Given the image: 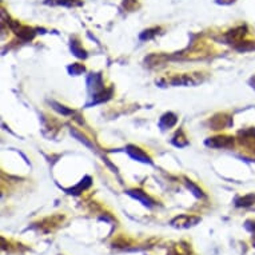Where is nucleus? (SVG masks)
Here are the masks:
<instances>
[{
  "label": "nucleus",
  "instance_id": "f257e3e1",
  "mask_svg": "<svg viewBox=\"0 0 255 255\" xmlns=\"http://www.w3.org/2000/svg\"><path fill=\"white\" fill-rule=\"evenodd\" d=\"M47 4H54V5H67V7H78L82 5L80 0H46Z\"/></svg>",
  "mask_w": 255,
  "mask_h": 255
},
{
  "label": "nucleus",
  "instance_id": "f03ea898",
  "mask_svg": "<svg viewBox=\"0 0 255 255\" xmlns=\"http://www.w3.org/2000/svg\"><path fill=\"white\" fill-rule=\"evenodd\" d=\"M233 143L231 138H214L213 140H209L207 144L211 147H229Z\"/></svg>",
  "mask_w": 255,
  "mask_h": 255
},
{
  "label": "nucleus",
  "instance_id": "7ed1b4c3",
  "mask_svg": "<svg viewBox=\"0 0 255 255\" xmlns=\"http://www.w3.org/2000/svg\"><path fill=\"white\" fill-rule=\"evenodd\" d=\"M127 151H128V154H130L132 158L138 159V160H142V162H150L148 156H147L146 154H143L142 151L139 150V148H135V147L130 146Z\"/></svg>",
  "mask_w": 255,
  "mask_h": 255
},
{
  "label": "nucleus",
  "instance_id": "20e7f679",
  "mask_svg": "<svg viewBox=\"0 0 255 255\" xmlns=\"http://www.w3.org/2000/svg\"><path fill=\"white\" fill-rule=\"evenodd\" d=\"M130 194L132 195V197L136 198V199H139V201H142L143 205L148 206V207H151V206H152V202L150 201V198L146 197V195H143L142 191H131Z\"/></svg>",
  "mask_w": 255,
  "mask_h": 255
},
{
  "label": "nucleus",
  "instance_id": "39448f33",
  "mask_svg": "<svg viewBox=\"0 0 255 255\" xmlns=\"http://www.w3.org/2000/svg\"><path fill=\"white\" fill-rule=\"evenodd\" d=\"M167 123L166 125V127H171V126H174L176 123V118L175 115H172V114H166L163 118H162V123Z\"/></svg>",
  "mask_w": 255,
  "mask_h": 255
}]
</instances>
